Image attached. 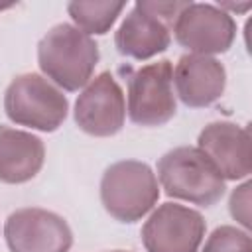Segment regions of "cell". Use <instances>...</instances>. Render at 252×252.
Instances as JSON below:
<instances>
[{
	"instance_id": "cell-10",
	"label": "cell",
	"mask_w": 252,
	"mask_h": 252,
	"mask_svg": "<svg viewBox=\"0 0 252 252\" xmlns=\"http://www.w3.org/2000/svg\"><path fill=\"white\" fill-rule=\"evenodd\" d=\"M197 150L211 159L224 181L242 179L252 171L250 132L234 122L207 124L197 138Z\"/></svg>"
},
{
	"instance_id": "cell-1",
	"label": "cell",
	"mask_w": 252,
	"mask_h": 252,
	"mask_svg": "<svg viewBox=\"0 0 252 252\" xmlns=\"http://www.w3.org/2000/svg\"><path fill=\"white\" fill-rule=\"evenodd\" d=\"M41 73L65 91L85 87L98 63L96 41L71 24L53 26L37 43Z\"/></svg>"
},
{
	"instance_id": "cell-7",
	"label": "cell",
	"mask_w": 252,
	"mask_h": 252,
	"mask_svg": "<svg viewBox=\"0 0 252 252\" xmlns=\"http://www.w3.org/2000/svg\"><path fill=\"white\" fill-rule=\"evenodd\" d=\"M177 43L197 55L224 53L236 37L232 16L213 4L189 2L173 24Z\"/></svg>"
},
{
	"instance_id": "cell-5",
	"label": "cell",
	"mask_w": 252,
	"mask_h": 252,
	"mask_svg": "<svg viewBox=\"0 0 252 252\" xmlns=\"http://www.w3.org/2000/svg\"><path fill=\"white\" fill-rule=\"evenodd\" d=\"M128 116L138 126H161L175 116L171 61L148 63L128 77Z\"/></svg>"
},
{
	"instance_id": "cell-17",
	"label": "cell",
	"mask_w": 252,
	"mask_h": 252,
	"mask_svg": "<svg viewBox=\"0 0 252 252\" xmlns=\"http://www.w3.org/2000/svg\"><path fill=\"white\" fill-rule=\"evenodd\" d=\"M250 181L242 183L240 187H236L230 195L228 201V209L234 220H238L244 228L250 226Z\"/></svg>"
},
{
	"instance_id": "cell-9",
	"label": "cell",
	"mask_w": 252,
	"mask_h": 252,
	"mask_svg": "<svg viewBox=\"0 0 252 252\" xmlns=\"http://www.w3.org/2000/svg\"><path fill=\"white\" fill-rule=\"evenodd\" d=\"M77 126L96 138L114 136L124 126L126 100L116 79L104 71L91 79L75 102Z\"/></svg>"
},
{
	"instance_id": "cell-15",
	"label": "cell",
	"mask_w": 252,
	"mask_h": 252,
	"mask_svg": "<svg viewBox=\"0 0 252 252\" xmlns=\"http://www.w3.org/2000/svg\"><path fill=\"white\" fill-rule=\"evenodd\" d=\"M201 252H252V240L246 230L224 224L211 232Z\"/></svg>"
},
{
	"instance_id": "cell-11",
	"label": "cell",
	"mask_w": 252,
	"mask_h": 252,
	"mask_svg": "<svg viewBox=\"0 0 252 252\" xmlns=\"http://www.w3.org/2000/svg\"><path fill=\"white\" fill-rule=\"evenodd\" d=\"M175 94L191 108H203L217 102L226 87L222 63L211 55L187 53L179 57L173 71Z\"/></svg>"
},
{
	"instance_id": "cell-18",
	"label": "cell",
	"mask_w": 252,
	"mask_h": 252,
	"mask_svg": "<svg viewBox=\"0 0 252 252\" xmlns=\"http://www.w3.org/2000/svg\"><path fill=\"white\" fill-rule=\"evenodd\" d=\"M219 8L220 10H232V12H236V14H242V12H246L248 8H252V2H244V4H236V2H220L219 4Z\"/></svg>"
},
{
	"instance_id": "cell-2",
	"label": "cell",
	"mask_w": 252,
	"mask_h": 252,
	"mask_svg": "<svg viewBox=\"0 0 252 252\" xmlns=\"http://www.w3.org/2000/svg\"><path fill=\"white\" fill-rule=\"evenodd\" d=\"M158 179L163 191L199 207H213L224 195V179L211 159L197 148L181 146L158 161Z\"/></svg>"
},
{
	"instance_id": "cell-6",
	"label": "cell",
	"mask_w": 252,
	"mask_h": 252,
	"mask_svg": "<svg viewBox=\"0 0 252 252\" xmlns=\"http://www.w3.org/2000/svg\"><path fill=\"white\" fill-rule=\"evenodd\" d=\"M4 238L12 252H67L73 244L67 220L39 207L14 211L6 219Z\"/></svg>"
},
{
	"instance_id": "cell-14",
	"label": "cell",
	"mask_w": 252,
	"mask_h": 252,
	"mask_svg": "<svg viewBox=\"0 0 252 252\" xmlns=\"http://www.w3.org/2000/svg\"><path fill=\"white\" fill-rule=\"evenodd\" d=\"M126 8L124 2H69L67 12L75 22V28L89 35L106 33Z\"/></svg>"
},
{
	"instance_id": "cell-16",
	"label": "cell",
	"mask_w": 252,
	"mask_h": 252,
	"mask_svg": "<svg viewBox=\"0 0 252 252\" xmlns=\"http://www.w3.org/2000/svg\"><path fill=\"white\" fill-rule=\"evenodd\" d=\"M146 12L154 14L156 18H159L163 24H167L173 30L175 20L179 18V14L189 6V2H175V0H167V2H156V0H146V2H138Z\"/></svg>"
},
{
	"instance_id": "cell-3",
	"label": "cell",
	"mask_w": 252,
	"mask_h": 252,
	"mask_svg": "<svg viewBox=\"0 0 252 252\" xmlns=\"http://www.w3.org/2000/svg\"><path fill=\"white\" fill-rule=\"evenodd\" d=\"M159 197L158 177L138 159H122L106 167L100 179V203L120 222H136L146 217Z\"/></svg>"
},
{
	"instance_id": "cell-4",
	"label": "cell",
	"mask_w": 252,
	"mask_h": 252,
	"mask_svg": "<svg viewBox=\"0 0 252 252\" xmlns=\"http://www.w3.org/2000/svg\"><path fill=\"white\" fill-rule=\"evenodd\" d=\"M4 110L18 126L53 132L67 118L69 102L63 91L45 77L24 73L8 85L4 93Z\"/></svg>"
},
{
	"instance_id": "cell-19",
	"label": "cell",
	"mask_w": 252,
	"mask_h": 252,
	"mask_svg": "<svg viewBox=\"0 0 252 252\" xmlns=\"http://www.w3.org/2000/svg\"><path fill=\"white\" fill-rule=\"evenodd\" d=\"M112 252H124V250H112Z\"/></svg>"
},
{
	"instance_id": "cell-13",
	"label": "cell",
	"mask_w": 252,
	"mask_h": 252,
	"mask_svg": "<svg viewBox=\"0 0 252 252\" xmlns=\"http://www.w3.org/2000/svg\"><path fill=\"white\" fill-rule=\"evenodd\" d=\"M43 159L45 148L37 136L0 126V181L26 183L39 173Z\"/></svg>"
},
{
	"instance_id": "cell-8",
	"label": "cell",
	"mask_w": 252,
	"mask_h": 252,
	"mask_svg": "<svg viewBox=\"0 0 252 252\" xmlns=\"http://www.w3.org/2000/svg\"><path fill=\"white\" fill-rule=\"evenodd\" d=\"M205 236V220L195 209L163 203L142 228L148 252H197Z\"/></svg>"
},
{
	"instance_id": "cell-12",
	"label": "cell",
	"mask_w": 252,
	"mask_h": 252,
	"mask_svg": "<svg viewBox=\"0 0 252 252\" xmlns=\"http://www.w3.org/2000/svg\"><path fill=\"white\" fill-rule=\"evenodd\" d=\"M171 28L154 14L136 4L114 33V45L120 55L132 59H150L169 47Z\"/></svg>"
}]
</instances>
